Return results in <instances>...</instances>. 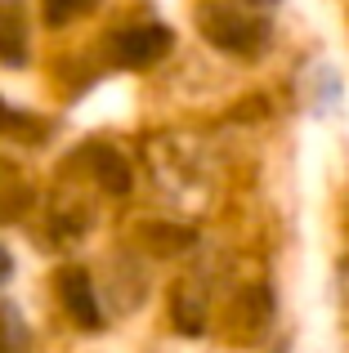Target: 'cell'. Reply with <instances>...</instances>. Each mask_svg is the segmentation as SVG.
<instances>
[{"instance_id": "obj_8", "label": "cell", "mask_w": 349, "mask_h": 353, "mask_svg": "<svg viewBox=\"0 0 349 353\" xmlns=\"http://www.w3.org/2000/svg\"><path fill=\"white\" fill-rule=\"evenodd\" d=\"M255 5H269V0H255Z\"/></svg>"}, {"instance_id": "obj_7", "label": "cell", "mask_w": 349, "mask_h": 353, "mask_svg": "<svg viewBox=\"0 0 349 353\" xmlns=\"http://www.w3.org/2000/svg\"><path fill=\"white\" fill-rule=\"evenodd\" d=\"M5 273H9V250L0 246V282H5Z\"/></svg>"}, {"instance_id": "obj_3", "label": "cell", "mask_w": 349, "mask_h": 353, "mask_svg": "<svg viewBox=\"0 0 349 353\" xmlns=\"http://www.w3.org/2000/svg\"><path fill=\"white\" fill-rule=\"evenodd\" d=\"M59 291H63L68 313H72V318H77L86 331H99V327H103V318H99V304H94V291H90V277L81 273V268H68V273L59 277Z\"/></svg>"}, {"instance_id": "obj_1", "label": "cell", "mask_w": 349, "mask_h": 353, "mask_svg": "<svg viewBox=\"0 0 349 353\" xmlns=\"http://www.w3.org/2000/svg\"><path fill=\"white\" fill-rule=\"evenodd\" d=\"M197 23L206 32V41L228 54H255L264 45V23H255L251 14H242L233 5H201Z\"/></svg>"}, {"instance_id": "obj_2", "label": "cell", "mask_w": 349, "mask_h": 353, "mask_svg": "<svg viewBox=\"0 0 349 353\" xmlns=\"http://www.w3.org/2000/svg\"><path fill=\"white\" fill-rule=\"evenodd\" d=\"M166 50H170V32L157 27V23L130 27V32L117 36V63H126V68H148V63H157Z\"/></svg>"}, {"instance_id": "obj_6", "label": "cell", "mask_w": 349, "mask_h": 353, "mask_svg": "<svg viewBox=\"0 0 349 353\" xmlns=\"http://www.w3.org/2000/svg\"><path fill=\"white\" fill-rule=\"evenodd\" d=\"M86 9H94V0H45V23L63 27V23H72V18H81Z\"/></svg>"}, {"instance_id": "obj_5", "label": "cell", "mask_w": 349, "mask_h": 353, "mask_svg": "<svg viewBox=\"0 0 349 353\" xmlns=\"http://www.w3.org/2000/svg\"><path fill=\"white\" fill-rule=\"evenodd\" d=\"M23 27L14 23V14H0V59L5 63H23Z\"/></svg>"}, {"instance_id": "obj_4", "label": "cell", "mask_w": 349, "mask_h": 353, "mask_svg": "<svg viewBox=\"0 0 349 353\" xmlns=\"http://www.w3.org/2000/svg\"><path fill=\"white\" fill-rule=\"evenodd\" d=\"M99 161V183H103L108 192H126L130 188V170H126V161L117 152H94Z\"/></svg>"}]
</instances>
